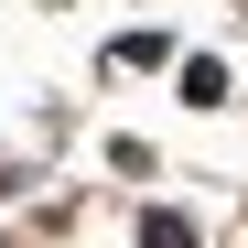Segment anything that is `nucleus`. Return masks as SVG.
Listing matches in <instances>:
<instances>
[{
	"mask_svg": "<svg viewBox=\"0 0 248 248\" xmlns=\"http://www.w3.org/2000/svg\"><path fill=\"white\" fill-rule=\"evenodd\" d=\"M140 248H205V237H194V216L162 205V216H140Z\"/></svg>",
	"mask_w": 248,
	"mask_h": 248,
	"instance_id": "3",
	"label": "nucleus"
},
{
	"mask_svg": "<svg viewBox=\"0 0 248 248\" xmlns=\"http://www.w3.org/2000/svg\"><path fill=\"white\" fill-rule=\"evenodd\" d=\"M108 65H173V32H119Z\"/></svg>",
	"mask_w": 248,
	"mask_h": 248,
	"instance_id": "2",
	"label": "nucleus"
},
{
	"mask_svg": "<svg viewBox=\"0 0 248 248\" xmlns=\"http://www.w3.org/2000/svg\"><path fill=\"white\" fill-rule=\"evenodd\" d=\"M184 108H227V65L216 54H184Z\"/></svg>",
	"mask_w": 248,
	"mask_h": 248,
	"instance_id": "1",
	"label": "nucleus"
}]
</instances>
